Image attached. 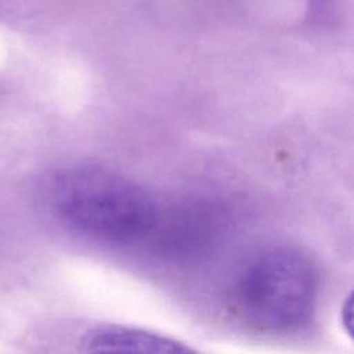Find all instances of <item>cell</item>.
Instances as JSON below:
<instances>
[{
    "instance_id": "obj_2",
    "label": "cell",
    "mask_w": 354,
    "mask_h": 354,
    "mask_svg": "<svg viewBox=\"0 0 354 354\" xmlns=\"http://www.w3.org/2000/svg\"><path fill=\"white\" fill-rule=\"evenodd\" d=\"M318 272L313 261L293 248H272L253 257L235 278L228 301L248 328L285 335L304 328L317 308Z\"/></svg>"
},
{
    "instance_id": "obj_3",
    "label": "cell",
    "mask_w": 354,
    "mask_h": 354,
    "mask_svg": "<svg viewBox=\"0 0 354 354\" xmlns=\"http://www.w3.org/2000/svg\"><path fill=\"white\" fill-rule=\"evenodd\" d=\"M223 216L212 206L188 205L166 213L160 210L149 236L153 250L170 259H185L203 253L223 230Z\"/></svg>"
},
{
    "instance_id": "obj_5",
    "label": "cell",
    "mask_w": 354,
    "mask_h": 354,
    "mask_svg": "<svg viewBox=\"0 0 354 354\" xmlns=\"http://www.w3.org/2000/svg\"><path fill=\"white\" fill-rule=\"evenodd\" d=\"M353 304H351V297H347L346 303L342 307V322L344 329L350 333L351 330V318H353Z\"/></svg>"
},
{
    "instance_id": "obj_1",
    "label": "cell",
    "mask_w": 354,
    "mask_h": 354,
    "mask_svg": "<svg viewBox=\"0 0 354 354\" xmlns=\"http://www.w3.org/2000/svg\"><path fill=\"white\" fill-rule=\"evenodd\" d=\"M51 202L71 230L119 246L148 241L162 210L142 185L94 165H76L58 173Z\"/></svg>"
},
{
    "instance_id": "obj_4",
    "label": "cell",
    "mask_w": 354,
    "mask_h": 354,
    "mask_svg": "<svg viewBox=\"0 0 354 354\" xmlns=\"http://www.w3.org/2000/svg\"><path fill=\"white\" fill-rule=\"evenodd\" d=\"M86 354H199L169 336L137 326L105 324L83 339Z\"/></svg>"
}]
</instances>
